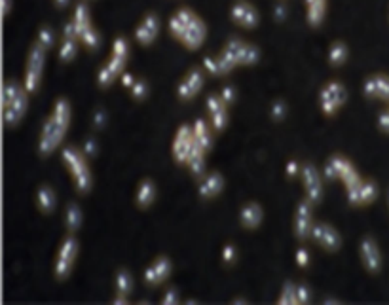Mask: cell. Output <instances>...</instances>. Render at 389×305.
Returning <instances> with one entry per match:
<instances>
[{"label": "cell", "instance_id": "41", "mask_svg": "<svg viewBox=\"0 0 389 305\" xmlns=\"http://www.w3.org/2000/svg\"><path fill=\"white\" fill-rule=\"evenodd\" d=\"M113 56L114 57H122V59H127L129 56V46H127L126 38L118 37L113 44Z\"/></svg>", "mask_w": 389, "mask_h": 305}, {"label": "cell", "instance_id": "36", "mask_svg": "<svg viewBox=\"0 0 389 305\" xmlns=\"http://www.w3.org/2000/svg\"><path fill=\"white\" fill-rule=\"evenodd\" d=\"M19 91H21V87H19L18 82L8 80L6 84H4V91H2V106L10 105V103L18 97Z\"/></svg>", "mask_w": 389, "mask_h": 305}, {"label": "cell", "instance_id": "28", "mask_svg": "<svg viewBox=\"0 0 389 305\" xmlns=\"http://www.w3.org/2000/svg\"><path fill=\"white\" fill-rule=\"evenodd\" d=\"M76 25V31H78V40H80V34L84 31H88L91 27V13H89V8L86 2H80L78 6L75 8V18H72Z\"/></svg>", "mask_w": 389, "mask_h": 305}, {"label": "cell", "instance_id": "42", "mask_svg": "<svg viewBox=\"0 0 389 305\" xmlns=\"http://www.w3.org/2000/svg\"><path fill=\"white\" fill-rule=\"evenodd\" d=\"M146 95H148V84L145 80H137L132 86V97L133 99H145Z\"/></svg>", "mask_w": 389, "mask_h": 305}, {"label": "cell", "instance_id": "1", "mask_svg": "<svg viewBox=\"0 0 389 305\" xmlns=\"http://www.w3.org/2000/svg\"><path fill=\"white\" fill-rule=\"evenodd\" d=\"M70 125V105L65 99H59L56 103V108L48 119H46L42 133H40V143H38V152L42 156H50L56 152L57 146L67 135V129Z\"/></svg>", "mask_w": 389, "mask_h": 305}, {"label": "cell", "instance_id": "8", "mask_svg": "<svg viewBox=\"0 0 389 305\" xmlns=\"http://www.w3.org/2000/svg\"><path fill=\"white\" fill-rule=\"evenodd\" d=\"M302 184L306 192V200H310L314 205H317L323 200V181H321L319 171L312 163H304L300 169Z\"/></svg>", "mask_w": 389, "mask_h": 305}, {"label": "cell", "instance_id": "59", "mask_svg": "<svg viewBox=\"0 0 389 305\" xmlns=\"http://www.w3.org/2000/svg\"><path fill=\"white\" fill-rule=\"evenodd\" d=\"M10 10H12V0H4V13H10Z\"/></svg>", "mask_w": 389, "mask_h": 305}, {"label": "cell", "instance_id": "27", "mask_svg": "<svg viewBox=\"0 0 389 305\" xmlns=\"http://www.w3.org/2000/svg\"><path fill=\"white\" fill-rule=\"evenodd\" d=\"M37 201H38V207H40V211L46 212V214L53 211L57 205V195L56 192H53V188L46 186V184L44 186L38 188Z\"/></svg>", "mask_w": 389, "mask_h": 305}, {"label": "cell", "instance_id": "23", "mask_svg": "<svg viewBox=\"0 0 389 305\" xmlns=\"http://www.w3.org/2000/svg\"><path fill=\"white\" fill-rule=\"evenodd\" d=\"M262 207L258 205V203H255V201L243 205V209L239 212V220H241V224H243V228H247V230H257L258 226H260V222H262Z\"/></svg>", "mask_w": 389, "mask_h": 305}, {"label": "cell", "instance_id": "60", "mask_svg": "<svg viewBox=\"0 0 389 305\" xmlns=\"http://www.w3.org/2000/svg\"><path fill=\"white\" fill-rule=\"evenodd\" d=\"M57 6H67L69 4V0H56Z\"/></svg>", "mask_w": 389, "mask_h": 305}, {"label": "cell", "instance_id": "47", "mask_svg": "<svg viewBox=\"0 0 389 305\" xmlns=\"http://www.w3.org/2000/svg\"><path fill=\"white\" fill-rule=\"evenodd\" d=\"M296 296H298V304H310L312 301V292L306 285H296Z\"/></svg>", "mask_w": 389, "mask_h": 305}, {"label": "cell", "instance_id": "16", "mask_svg": "<svg viewBox=\"0 0 389 305\" xmlns=\"http://www.w3.org/2000/svg\"><path fill=\"white\" fill-rule=\"evenodd\" d=\"M158 32H160V19H158L156 13H146L135 29V38H137L139 44L148 46L156 40Z\"/></svg>", "mask_w": 389, "mask_h": 305}, {"label": "cell", "instance_id": "2", "mask_svg": "<svg viewBox=\"0 0 389 305\" xmlns=\"http://www.w3.org/2000/svg\"><path fill=\"white\" fill-rule=\"evenodd\" d=\"M63 162L69 167L70 174H72V181H75L76 190L80 193H88L91 190V171H89L88 160L84 150L75 148H65L63 150Z\"/></svg>", "mask_w": 389, "mask_h": 305}, {"label": "cell", "instance_id": "3", "mask_svg": "<svg viewBox=\"0 0 389 305\" xmlns=\"http://www.w3.org/2000/svg\"><path fill=\"white\" fill-rule=\"evenodd\" d=\"M325 174H326V179H331V181H334V179L342 181L345 188H352L363 181V179L359 176L357 171H355V167L352 165V162H350V160H345L344 156L331 157L325 165Z\"/></svg>", "mask_w": 389, "mask_h": 305}, {"label": "cell", "instance_id": "34", "mask_svg": "<svg viewBox=\"0 0 389 305\" xmlns=\"http://www.w3.org/2000/svg\"><path fill=\"white\" fill-rule=\"evenodd\" d=\"M184 82H186V84L190 86V89H192V91L198 95L201 91L203 84H205V78H203V74H201V70L194 69V70H190L189 74L184 76Z\"/></svg>", "mask_w": 389, "mask_h": 305}, {"label": "cell", "instance_id": "24", "mask_svg": "<svg viewBox=\"0 0 389 305\" xmlns=\"http://www.w3.org/2000/svg\"><path fill=\"white\" fill-rule=\"evenodd\" d=\"M192 129H194L196 144H198L200 148L205 150V152H209L211 144H213V133H211V127L208 125V122H205V119H196Z\"/></svg>", "mask_w": 389, "mask_h": 305}, {"label": "cell", "instance_id": "40", "mask_svg": "<svg viewBox=\"0 0 389 305\" xmlns=\"http://www.w3.org/2000/svg\"><path fill=\"white\" fill-rule=\"evenodd\" d=\"M53 40H56V37H53V31H51L50 27H42V29H40V32H38L37 42L40 44L44 50H50L51 46H53Z\"/></svg>", "mask_w": 389, "mask_h": 305}, {"label": "cell", "instance_id": "56", "mask_svg": "<svg viewBox=\"0 0 389 305\" xmlns=\"http://www.w3.org/2000/svg\"><path fill=\"white\" fill-rule=\"evenodd\" d=\"M274 13H276V18L281 21V19H285V15H287V6H285V4H277V6L274 8Z\"/></svg>", "mask_w": 389, "mask_h": 305}, {"label": "cell", "instance_id": "37", "mask_svg": "<svg viewBox=\"0 0 389 305\" xmlns=\"http://www.w3.org/2000/svg\"><path fill=\"white\" fill-rule=\"evenodd\" d=\"M80 42L84 44V46H88L89 50H97L101 44V37L99 32L95 31L94 27H89L88 31H84L80 34Z\"/></svg>", "mask_w": 389, "mask_h": 305}, {"label": "cell", "instance_id": "35", "mask_svg": "<svg viewBox=\"0 0 389 305\" xmlns=\"http://www.w3.org/2000/svg\"><path fill=\"white\" fill-rule=\"evenodd\" d=\"M76 53H78V40H63L61 50H59V57H61L65 63H69L75 59Z\"/></svg>", "mask_w": 389, "mask_h": 305}, {"label": "cell", "instance_id": "7", "mask_svg": "<svg viewBox=\"0 0 389 305\" xmlns=\"http://www.w3.org/2000/svg\"><path fill=\"white\" fill-rule=\"evenodd\" d=\"M76 256H78V241L75 237L69 235L61 243V249L57 252L56 260V277L57 279H67L69 273L72 271V266H75Z\"/></svg>", "mask_w": 389, "mask_h": 305}, {"label": "cell", "instance_id": "38", "mask_svg": "<svg viewBox=\"0 0 389 305\" xmlns=\"http://www.w3.org/2000/svg\"><path fill=\"white\" fill-rule=\"evenodd\" d=\"M209 118H211V127L215 131H222L228 125V108H222L219 112L209 114Z\"/></svg>", "mask_w": 389, "mask_h": 305}, {"label": "cell", "instance_id": "12", "mask_svg": "<svg viewBox=\"0 0 389 305\" xmlns=\"http://www.w3.org/2000/svg\"><path fill=\"white\" fill-rule=\"evenodd\" d=\"M312 239L326 250H338L342 247V237H340L338 230L333 228L331 224H323V222L314 224V228H312Z\"/></svg>", "mask_w": 389, "mask_h": 305}, {"label": "cell", "instance_id": "53", "mask_svg": "<svg viewBox=\"0 0 389 305\" xmlns=\"http://www.w3.org/2000/svg\"><path fill=\"white\" fill-rule=\"evenodd\" d=\"M300 169L302 165L296 160H291L289 163H287V174L289 176H296V174H300Z\"/></svg>", "mask_w": 389, "mask_h": 305}, {"label": "cell", "instance_id": "14", "mask_svg": "<svg viewBox=\"0 0 389 305\" xmlns=\"http://www.w3.org/2000/svg\"><path fill=\"white\" fill-rule=\"evenodd\" d=\"M361 260L371 273H378L382 268V254L372 237H364L361 241Z\"/></svg>", "mask_w": 389, "mask_h": 305}, {"label": "cell", "instance_id": "49", "mask_svg": "<svg viewBox=\"0 0 389 305\" xmlns=\"http://www.w3.org/2000/svg\"><path fill=\"white\" fill-rule=\"evenodd\" d=\"M296 264L300 266V268H306L310 264V252L308 249H304V247H300V249L296 250Z\"/></svg>", "mask_w": 389, "mask_h": 305}, {"label": "cell", "instance_id": "17", "mask_svg": "<svg viewBox=\"0 0 389 305\" xmlns=\"http://www.w3.org/2000/svg\"><path fill=\"white\" fill-rule=\"evenodd\" d=\"M27 112V89H21L18 97L10 103V105L2 106V116L6 125H18Z\"/></svg>", "mask_w": 389, "mask_h": 305}, {"label": "cell", "instance_id": "25", "mask_svg": "<svg viewBox=\"0 0 389 305\" xmlns=\"http://www.w3.org/2000/svg\"><path fill=\"white\" fill-rule=\"evenodd\" d=\"M154 200H156V186H154V182L152 181L141 182L137 190V197H135L137 205L141 207V209H146V207H151L152 203H154Z\"/></svg>", "mask_w": 389, "mask_h": 305}, {"label": "cell", "instance_id": "11", "mask_svg": "<svg viewBox=\"0 0 389 305\" xmlns=\"http://www.w3.org/2000/svg\"><path fill=\"white\" fill-rule=\"evenodd\" d=\"M230 18L236 25L243 27V29H255L258 25V12L257 8L253 6L251 2H247V0H238L236 4L230 10Z\"/></svg>", "mask_w": 389, "mask_h": 305}, {"label": "cell", "instance_id": "5", "mask_svg": "<svg viewBox=\"0 0 389 305\" xmlns=\"http://www.w3.org/2000/svg\"><path fill=\"white\" fill-rule=\"evenodd\" d=\"M44 61H46V50L37 42L31 48L29 61H27V70H25L27 93H34V91L38 89V86H40V80H42V69H44Z\"/></svg>", "mask_w": 389, "mask_h": 305}, {"label": "cell", "instance_id": "57", "mask_svg": "<svg viewBox=\"0 0 389 305\" xmlns=\"http://www.w3.org/2000/svg\"><path fill=\"white\" fill-rule=\"evenodd\" d=\"M135 82L137 80H135L132 74H127V72H124V74H122V84H124L126 87H129V89H132V86L135 84Z\"/></svg>", "mask_w": 389, "mask_h": 305}, {"label": "cell", "instance_id": "30", "mask_svg": "<svg viewBox=\"0 0 389 305\" xmlns=\"http://www.w3.org/2000/svg\"><path fill=\"white\" fill-rule=\"evenodd\" d=\"M347 46L344 42H334L331 46V50H329V63L333 65V67H340V65H344L345 59H347Z\"/></svg>", "mask_w": 389, "mask_h": 305}, {"label": "cell", "instance_id": "21", "mask_svg": "<svg viewBox=\"0 0 389 305\" xmlns=\"http://www.w3.org/2000/svg\"><path fill=\"white\" fill-rule=\"evenodd\" d=\"M198 18V13H194L189 8H181V10H177L170 19V31L171 34L175 38L181 40V37L186 32V29L190 27V23Z\"/></svg>", "mask_w": 389, "mask_h": 305}, {"label": "cell", "instance_id": "58", "mask_svg": "<svg viewBox=\"0 0 389 305\" xmlns=\"http://www.w3.org/2000/svg\"><path fill=\"white\" fill-rule=\"evenodd\" d=\"M113 304L114 305H126L127 304V296L126 294H116V298L113 299Z\"/></svg>", "mask_w": 389, "mask_h": 305}, {"label": "cell", "instance_id": "26", "mask_svg": "<svg viewBox=\"0 0 389 305\" xmlns=\"http://www.w3.org/2000/svg\"><path fill=\"white\" fill-rule=\"evenodd\" d=\"M308 8V23L312 27H319L325 19L326 0H306Z\"/></svg>", "mask_w": 389, "mask_h": 305}, {"label": "cell", "instance_id": "19", "mask_svg": "<svg viewBox=\"0 0 389 305\" xmlns=\"http://www.w3.org/2000/svg\"><path fill=\"white\" fill-rule=\"evenodd\" d=\"M363 91L366 97L372 99L389 100V76L385 74H374L369 80L364 82Z\"/></svg>", "mask_w": 389, "mask_h": 305}, {"label": "cell", "instance_id": "43", "mask_svg": "<svg viewBox=\"0 0 389 305\" xmlns=\"http://www.w3.org/2000/svg\"><path fill=\"white\" fill-rule=\"evenodd\" d=\"M126 61H127V59H122V57L110 56V59H108L107 65L114 70V72H116V74L122 76V74H124V69H126Z\"/></svg>", "mask_w": 389, "mask_h": 305}, {"label": "cell", "instance_id": "15", "mask_svg": "<svg viewBox=\"0 0 389 305\" xmlns=\"http://www.w3.org/2000/svg\"><path fill=\"white\" fill-rule=\"evenodd\" d=\"M170 275H171V260L170 258H165V256L156 258V260L152 261L151 266L145 269L146 285H152V287L162 285L163 280H167Z\"/></svg>", "mask_w": 389, "mask_h": 305}, {"label": "cell", "instance_id": "55", "mask_svg": "<svg viewBox=\"0 0 389 305\" xmlns=\"http://www.w3.org/2000/svg\"><path fill=\"white\" fill-rule=\"evenodd\" d=\"M84 154H89V156L97 154V144H95V141L88 138V141L84 143Z\"/></svg>", "mask_w": 389, "mask_h": 305}, {"label": "cell", "instance_id": "33", "mask_svg": "<svg viewBox=\"0 0 389 305\" xmlns=\"http://www.w3.org/2000/svg\"><path fill=\"white\" fill-rule=\"evenodd\" d=\"M82 226V211L80 207L76 205V203H70L67 207V228L70 231H78Z\"/></svg>", "mask_w": 389, "mask_h": 305}, {"label": "cell", "instance_id": "29", "mask_svg": "<svg viewBox=\"0 0 389 305\" xmlns=\"http://www.w3.org/2000/svg\"><path fill=\"white\" fill-rule=\"evenodd\" d=\"M205 154H208L205 150L194 144V148H192L189 160H186V165H189V169L196 176H201L203 171H205Z\"/></svg>", "mask_w": 389, "mask_h": 305}, {"label": "cell", "instance_id": "39", "mask_svg": "<svg viewBox=\"0 0 389 305\" xmlns=\"http://www.w3.org/2000/svg\"><path fill=\"white\" fill-rule=\"evenodd\" d=\"M116 78H118V74H116L108 65H105V67L99 70V74H97V82H99L101 87H108Z\"/></svg>", "mask_w": 389, "mask_h": 305}, {"label": "cell", "instance_id": "48", "mask_svg": "<svg viewBox=\"0 0 389 305\" xmlns=\"http://www.w3.org/2000/svg\"><path fill=\"white\" fill-rule=\"evenodd\" d=\"M238 258V249L234 247V245H227L224 249H222V261L224 264H234Z\"/></svg>", "mask_w": 389, "mask_h": 305}, {"label": "cell", "instance_id": "10", "mask_svg": "<svg viewBox=\"0 0 389 305\" xmlns=\"http://www.w3.org/2000/svg\"><path fill=\"white\" fill-rule=\"evenodd\" d=\"M312 228H314V203L310 200H302L295 214L296 237L300 241L308 239V237H312Z\"/></svg>", "mask_w": 389, "mask_h": 305}, {"label": "cell", "instance_id": "44", "mask_svg": "<svg viewBox=\"0 0 389 305\" xmlns=\"http://www.w3.org/2000/svg\"><path fill=\"white\" fill-rule=\"evenodd\" d=\"M177 95H179V99L181 100H190L196 97V93L190 89V86L184 80L179 84V87H177Z\"/></svg>", "mask_w": 389, "mask_h": 305}, {"label": "cell", "instance_id": "22", "mask_svg": "<svg viewBox=\"0 0 389 305\" xmlns=\"http://www.w3.org/2000/svg\"><path fill=\"white\" fill-rule=\"evenodd\" d=\"M203 67H205V70H208L209 74L224 76L228 74L230 70L236 69V63H234L224 51H220V56L217 57H203Z\"/></svg>", "mask_w": 389, "mask_h": 305}, {"label": "cell", "instance_id": "50", "mask_svg": "<svg viewBox=\"0 0 389 305\" xmlns=\"http://www.w3.org/2000/svg\"><path fill=\"white\" fill-rule=\"evenodd\" d=\"M220 97H222V100H224V103L230 106L234 100H236V89H234L232 86H224L222 87V93H220Z\"/></svg>", "mask_w": 389, "mask_h": 305}, {"label": "cell", "instance_id": "31", "mask_svg": "<svg viewBox=\"0 0 389 305\" xmlns=\"http://www.w3.org/2000/svg\"><path fill=\"white\" fill-rule=\"evenodd\" d=\"M133 290V277L129 271H126V269H122V271H118L116 273V292L120 294H126V296H129Z\"/></svg>", "mask_w": 389, "mask_h": 305}, {"label": "cell", "instance_id": "18", "mask_svg": "<svg viewBox=\"0 0 389 305\" xmlns=\"http://www.w3.org/2000/svg\"><path fill=\"white\" fill-rule=\"evenodd\" d=\"M205 37H208V27L201 21V18H198L190 23V27L186 29V32L181 37V42L189 48V50H198L201 44L205 42Z\"/></svg>", "mask_w": 389, "mask_h": 305}, {"label": "cell", "instance_id": "6", "mask_svg": "<svg viewBox=\"0 0 389 305\" xmlns=\"http://www.w3.org/2000/svg\"><path fill=\"white\" fill-rule=\"evenodd\" d=\"M222 51L236 63V67H238V65H245V67L255 65V63L258 61V57H260V51H258L257 46H253V44L249 42H243V40H239V38H230Z\"/></svg>", "mask_w": 389, "mask_h": 305}, {"label": "cell", "instance_id": "32", "mask_svg": "<svg viewBox=\"0 0 389 305\" xmlns=\"http://www.w3.org/2000/svg\"><path fill=\"white\" fill-rule=\"evenodd\" d=\"M279 305H298V296H296V285L295 283H285L279 298H277Z\"/></svg>", "mask_w": 389, "mask_h": 305}, {"label": "cell", "instance_id": "46", "mask_svg": "<svg viewBox=\"0 0 389 305\" xmlns=\"http://www.w3.org/2000/svg\"><path fill=\"white\" fill-rule=\"evenodd\" d=\"M162 304H165V305H177V304H181V294L177 292L175 288H167V292L163 294Z\"/></svg>", "mask_w": 389, "mask_h": 305}, {"label": "cell", "instance_id": "20", "mask_svg": "<svg viewBox=\"0 0 389 305\" xmlns=\"http://www.w3.org/2000/svg\"><path fill=\"white\" fill-rule=\"evenodd\" d=\"M222 190H224V176L220 173H217V171L205 174L200 181V186H198V193H200L203 200L217 197Z\"/></svg>", "mask_w": 389, "mask_h": 305}, {"label": "cell", "instance_id": "45", "mask_svg": "<svg viewBox=\"0 0 389 305\" xmlns=\"http://www.w3.org/2000/svg\"><path fill=\"white\" fill-rule=\"evenodd\" d=\"M285 114H287V106L283 100H276L274 105H272V118L277 119V122H281L285 118Z\"/></svg>", "mask_w": 389, "mask_h": 305}, {"label": "cell", "instance_id": "9", "mask_svg": "<svg viewBox=\"0 0 389 305\" xmlns=\"http://www.w3.org/2000/svg\"><path fill=\"white\" fill-rule=\"evenodd\" d=\"M194 129L190 125H181L179 131H177L175 138H173V157H175L177 163H184L186 165V160H189L190 152L194 148Z\"/></svg>", "mask_w": 389, "mask_h": 305}, {"label": "cell", "instance_id": "13", "mask_svg": "<svg viewBox=\"0 0 389 305\" xmlns=\"http://www.w3.org/2000/svg\"><path fill=\"white\" fill-rule=\"evenodd\" d=\"M347 201L352 205H369L378 197V186L372 181H361L352 188H345Z\"/></svg>", "mask_w": 389, "mask_h": 305}, {"label": "cell", "instance_id": "54", "mask_svg": "<svg viewBox=\"0 0 389 305\" xmlns=\"http://www.w3.org/2000/svg\"><path fill=\"white\" fill-rule=\"evenodd\" d=\"M94 122H95V127H103V125L107 124V112H105V110H97V112H95Z\"/></svg>", "mask_w": 389, "mask_h": 305}, {"label": "cell", "instance_id": "51", "mask_svg": "<svg viewBox=\"0 0 389 305\" xmlns=\"http://www.w3.org/2000/svg\"><path fill=\"white\" fill-rule=\"evenodd\" d=\"M63 37L65 40H78V31H76L75 21H69L63 29Z\"/></svg>", "mask_w": 389, "mask_h": 305}, {"label": "cell", "instance_id": "4", "mask_svg": "<svg viewBox=\"0 0 389 305\" xmlns=\"http://www.w3.org/2000/svg\"><path fill=\"white\" fill-rule=\"evenodd\" d=\"M347 100V89L340 82H329L319 91V106L323 114L334 116Z\"/></svg>", "mask_w": 389, "mask_h": 305}, {"label": "cell", "instance_id": "52", "mask_svg": "<svg viewBox=\"0 0 389 305\" xmlns=\"http://www.w3.org/2000/svg\"><path fill=\"white\" fill-rule=\"evenodd\" d=\"M378 127L383 131V133H389V108L388 110H383L378 116Z\"/></svg>", "mask_w": 389, "mask_h": 305}]
</instances>
